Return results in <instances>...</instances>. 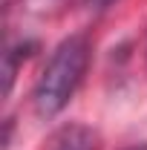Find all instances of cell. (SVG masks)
I'll return each instance as SVG.
<instances>
[{"label": "cell", "mask_w": 147, "mask_h": 150, "mask_svg": "<svg viewBox=\"0 0 147 150\" xmlns=\"http://www.w3.org/2000/svg\"><path fill=\"white\" fill-rule=\"evenodd\" d=\"M136 150H147V147H136Z\"/></svg>", "instance_id": "cell-4"}, {"label": "cell", "mask_w": 147, "mask_h": 150, "mask_svg": "<svg viewBox=\"0 0 147 150\" xmlns=\"http://www.w3.org/2000/svg\"><path fill=\"white\" fill-rule=\"evenodd\" d=\"M87 64H90V40L84 35L66 38L52 52L43 75L37 78L35 95H32L37 115H55L69 104V98L75 95L87 72Z\"/></svg>", "instance_id": "cell-1"}, {"label": "cell", "mask_w": 147, "mask_h": 150, "mask_svg": "<svg viewBox=\"0 0 147 150\" xmlns=\"http://www.w3.org/2000/svg\"><path fill=\"white\" fill-rule=\"evenodd\" d=\"M52 150H98V133L84 124H72L58 136Z\"/></svg>", "instance_id": "cell-2"}, {"label": "cell", "mask_w": 147, "mask_h": 150, "mask_svg": "<svg viewBox=\"0 0 147 150\" xmlns=\"http://www.w3.org/2000/svg\"><path fill=\"white\" fill-rule=\"evenodd\" d=\"M92 3H95V6H107L110 0H92Z\"/></svg>", "instance_id": "cell-3"}]
</instances>
